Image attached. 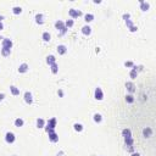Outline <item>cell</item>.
<instances>
[{
  "mask_svg": "<svg viewBox=\"0 0 156 156\" xmlns=\"http://www.w3.org/2000/svg\"><path fill=\"white\" fill-rule=\"evenodd\" d=\"M51 72H53L54 74H56L57 73V71H59V66H57V65L56 63H54V65H51Z\"/></svg>",
  "mask_w": 156,
  "mask_h": 156,
  "instance_id": "cell-29",
  "label": "cell"
},
{
  "mask_svg": "<svg viewBox=\"0 0 156 156\" xmlns=\"http://www.w3.org/2000/svg\"><path fill=\"white\" fill-rule=\"evenodd\" d=\"M129 18H131V15H129V14H124V15H123V20H124V21H127V20H129Z\"/></svg>",
  "mask_w": 156,
  "mask_h": 156,
  "instance_id": "cell-34",
  "label": "cell"
},
{
  "mask_svg": "<svg viewBox=\"0 0 156 156\" xmlns=\"http://www.w3.org/2000/svg\"><path fill=\"white\" fill-rule=\"evenodd\" d=\"M73 20H67L66 21V23H65V27H66V28H70V27H72V26H73Z\"/></svg>",
  "mask_w": 156,
  "mask_h": 156,
  "instance_id": "cell-30",
  "label": "cell"
},
{
  "mask_svg": "<svg viewBox=\"0 0 156 156\" xmlns=\"http://www.w3.org/2000/svg\"><path fill=\"white\" fill-rule=\"evenodd\" d=\"M4 29V24H3V22H0V31H3Z\"/></svg>",
  "mask_w": 156,
  "mask_h": 156,
  "instance_id": "cell-37",
  "label": "cell"
},
{
  "mask_svg": "<svg viewBox=\"0 0 156 156\" xmlns=\"http://www.w3.org/2000/svg\"><path fill=\"white\" fill-rule=\"evenodd\" d=\"M150 9V4L149 3H145V1H143V0H140V10L143 11H148Z\"/></svg>",
  "mask_w": 156,
  "mask_h": 156,
  "instance_id": "cell-8",
  "label": "cell"
},
{
  "mask_svg": "<svg viewBox=\"0 0 156 156\" xmlns=\"http://www.w3.org/2000/svg\"><path fill=\"white\" fill-rule=\"evenodd\" d=\"M129 31H131V32H137V31H138V27H135V26H133V27H131V28H129Z\"/></svg>",
  "mask_w": 156,
  "mask_h": 156,
  "instance_id": "cell-35",
  "label": "cell"
},
{
  "mask_svg": "<svg viewBox=\"0 0 156 156\" xmlns=\"http://www.w3.org/2000/svg\"><path fill=\"white\" fill-rule=\"evenodd\" d=\"M55 127H56V118H50L49 121H48V126L45 127V131H46V133L49 134V133H53V132H55Z\"/></svg>",
  "mask_w": 156,
  "mask_h": 156,
  "instance_id": "cell-1",
  "label": "cell"
},
{
  "mask_svg": "<svg viewBox=\"0 0 156 156\" xmlns=\"http://www.w3.org/2000/svg\"><path fill=\"white\" fill-rule=\"evenodd\" d=\"M122 134H123V137H124V138H131V137H132L131 129H128V128L123 129V131H122Z\"/></svg>",
  "mask_w": 156,
  "mask_h": 156,
  "instance_id": "cell-18",
  "label": "cell"
},
{
  "mask_svg": "<svg viewBox=\"0 0 156 156\" xmlns=\"http://www.w3.org/2000/svg\"><path fill=\"white\" fill-rule=\"evenodd\" d=\"M5 99V94L4 93H1V94H0V101H3Z\"/></svg>",
  "mask_w": 156,
  "mask_h": 156,
  "instance_id": "cell-36",
  "label": "cell"
},
{
  "mask_svg": "<svg viewBox=\"0 0 156 156\" xmlns=\"http://www.w3.org/2000/svg\"><path fill=\"white\" fill-rule=\"evenodd\" d=\"M57 53L60 54V55H65L67 53V48L65 46V45H59L57 46Z\"/></svg>",
  "mask_w": 156,
  "mask_h": 156,
  "instance_id": "cell-12",
  "label": "cell"
},
{
  "mask_svg": "<svg viewBox=\"0 0 156 156\" xmlns=\"http://www.w3.org/2000/svg\"><path fill=\"white\" fill-rule=\"evenodd\" d=\"M95 99L96 100H102L104 99V94H102L101 88H96L95 89Z\"/></svg>",
  "mask_w": 156,
  "mask_h": 156,
  "instance_id": "cell-6",
  "label": "cell"
},
{
  "mask_svg": "<svg viewBox=\"0 0 156 156\" xmlns=\"http://www.w3.org/2000/svg\"><path fill=\"white\" fill-rule=\"evenodd\" d=\"M131 156H140V155H139V154H138V152H133V154H132V155H131Z\"/></svg>",
  "mask_w": 156,
  "mask_h": 156,
  "instance_id": "cell-39",
  "label": "cell"
},
{
  "mask_svg": "<svg viewBox=\"0 0 156 156\" xmlns=\"http://www.w3.org/2000/svg\"><path fill=\"white\" fill-rule=\"evenodd\" d=\"M15 134L14 133H11V132H7L6 133V135H5V140H6V143H9V144H12V143L15 141Z\"/></svg>",
  "mask_w": 156,
  "mask_h": 156,
  "instance_id": "cell-3",
  "label": "cell"
},
{
  "mask_svg": "<svg viewBox=\"0 0 156 156\" xmlns=\"http://www.w3.org/2000/svg\"><path fill=\"white\" fill-rule=\"evenodd\" d=\"M126 26H127L128 28H131V27H133V22H132L131 20H127V21H126Z\"/></svg>",
  "mask_w": 156,
  "mask_h": 156,
  "instance_id": "cell-33",
  "label": "cell"
},
{
  "mask_svg": "<svg viewBox=\"0 0 156 156\" xmlns=\"http://www.w3.org/2000/svg\"><path fill=\"white\" fill-rule=\"evenodd\" d=\"M57 93H59V95H60V96H63V92H62V90H59Z\"/></svg>",
  "mask_w": 156,
  "mask_h": 156,
  "instance_id": "cell-38",
  "label": "cell"
},
{
  "mask_svg": "<svg viewBox=\"0 0 156 156\" xmlns=\"http://www.w3.org/2000/svg\"><path fill=\"white\" fill-rule=\"evenodd\" d=\"M10 54H11V49H7V48L1 49V55L3 56H10Z\"/></svg>",
  "mask_w": 156,
  "mask_h": 156,
  "instance_id": "cell-20",
  "label": "cell"
},
{
  "mask_svg": "<svg viewBox=\"0 0 156 156\" xmlns=\"http://www.w3.org/2000/svg\"><path fill=\"white\" fill-rule=\"evenodd\" d=\"M74 131H77V132H82L83 131V126L81 124V123H74Z\"/></svg>",
  "mask_w": 156,
  "mask_h": 156,
  "instance_id": "cell-25",
  "label": "cell"
},
{
  "mask_svg": "<svg viewBox=\"0 0 156 156\" xmlns=\"http://www.w3.org/2000/svg\"><path fill=\"white\" fill-rule=\"evenodd\" d=\"M55 27H56V29H59V31H62L63 28H65V23L62 22V21H56L55 22Z\"/></svg>",
  "mask_w": 156,
  "mask_h": 156,
  "instance_id": "cell-16",
  "label": "cell"
},
{
  "mask_svg": "<svg viewBox=\"0 0 156 156\" xmlns=\"http://www.w3.org/2000/svg\"><path fill=\"white\" fill-rule=\"evenodd\" d=\"M82 33L84 35H89L90 33H92V28H90L89 26H84V27H82Z\"/></svg>",
  "mask_w": 156,
  "mask_h": 156,
  "instance_id": "cell-17",
  "label": "cell"
},
{
  "mask_svg": "<svg viewBox=\"0 0 156 156\" xmlns=\"http://www.w3.org/2000/svg\"><path fill=\"white\" fill-rule=\"evenodd\" d=\"M3 20H4V16H0V22H1Z\"/></svg>",
  "mask_w": 156,
  "mask_h": 156,
  "instance_id": "cell-40",
  "label": "cell"
},
{
  "mask_svg": "<svg viewBox=\"0 0 156 156\" xmlns=\"http://www.w3.org/2000/svg\"><path fill=\"white\" fill-rule=\"evenodd\" d=\"M124 66H126V67H133L134 65H133L132 61H126V62H124Z\"/></svg>",
  "mask_w": 156,
  "mask_h": 156,
  "instance_id": "cell-32",
  "label": "cell"
},
{
  "mask_svg": "<svg viewBox=\"0 0 156 156\" xmlns=\"http://www.w3.org/2000/svg\"><path fill=\"white\" fill-rule=\"evenodd\" d=\"M44 124H45V122H44L43 118H38V120H37V127H38V128H43Z\"/></svg>",
  "mask_w": 156,
  "mask_h": 156,
  "instance_id": "cell-23",
  "label": "cell"
},
{
  "mask_svg": "<svg viewBox=\"0 0 156 156\" xmlns=\"http://www.w3.org/2000/svg\"><path fill=\"white\" fill-rule=\"evenodd\" d=\"M28 65L27 63H22V65H20V67H18V72L20 73H26V72H27L28 71Z\"/></svg>",
  "mask_w": 156,
  "mask_h": 156,
  "instance_id": "cell-10",
  "label": "cell"
},
{
  "mask_svg": "<svg viewBox=\"0 0 156 156\" xmlns=\"http://www.w3.org/2000/svg\"><path fill=\"white\" fill-rule=\"evenodd\" d=\"M68 14H70V16H71L72 18H78V17L82 15V12L78 11V10H76V9H70Z\"/></svg>",
  "mask_w": 156,
  "mask_h": 156,
  "instance_id": "cell-2",
  "label": "cell"
},
{
  "mask_svg": "<svg viewBox=\"0 0 156 156\" xmlns=\"http://www.w3.org/2000/svg\"><path fill=\"white\" fill-rule=\"evenodd\" d=\"M126 101H127L128 104H132V102L134 101V96H133V95H127V96H126Z\"/></svg>",
  "mask_w": 156,
  "mask_h": 156,
  "instance_id": "cell-31",
  "label": "cell"
},
{
  "mask_svg": "<svg viewBox=\"0 0 156 156\" xmlns=\"http://www.w3.org/2000/svg\"><path fill=\"white\" fill-rule=\"evenodd\" d=\"M94 121H95L96 123H100V122L102 121V117H101L100 113H95V115H94Z\"/></svg>",
  "mask_w": 156,
  "mask_h": 156,
  "instance_id": "cell-26",
  "label": "cell"
},
{
  "mask_svg": "<svg viewBox=\"0 0 156 156\" xmlns=\"http://www.w3.org/2000/svg\"><path fill=\"white\" fill-rule=\"evenodd\" d=\"M10 90H11V94L12 95H20V89L17 88V87H15V85H11L10 87Z\"/></svg>",
  "mask_w": 156,
  "mask_h": 156,
  "instance_id": "cell-15",
  "label": "cell"
},
{
  "mask_svg": "<svg viewBox=\"0 0 156 156\" xmlns=\"http://www.w3.org/2000/svg\"><path fill=\"white\" fill-rule=\"evenodd\" d=\"M124 141H126V145H127V146H132V145H133V139H132V137H131V138H124Z\"/></svg>",
  "mask_w": 156,
  "mask_h": 156,
  "instance_id": "cell-28",
  "label": "cell"
},
{
  "mask_svg": "<svg viewBox=\"0 0 156 156\" xmlns=\"http://www.w3.org/2000/svg\"><path fill=\"white\" fill-rule=\"evenodd\" d=\"M35 22H37L38 24H43V23H44V16H43L42 14H37V15H35Z\"/></svg>",
  "mask_w": 156,
  "mask_h": 156,
  "instance_id": "cell-13",
  "label": "cell"
},
{
  "mask_svg": "<svg viewBox=\"0 0 156 156\" xmlns=\"http://www.w3.org/2000/svg\"><path fill=\"white\" fill-rule=\"evenodd\" d=\"M24 101L27 102V104H29V105L33 102V96H32V94L29 92H26L24 93Z\"/></svg>",
  "mask_w": 156,
  "mask_h": 156,
  "instance_id": "cell-7",
  "label": "cell"
},
{
  "mask_svg": "<svg viewBox=\"0 0 156 156\" xmlns=\"http://www.w3.org/2000/svg\"><path fill=\"white\" fill-rule=\"evenodd\" d=\"M3 48H7L11 49L12 48V40L9 38H3Z\"/></svg>",
  "mask_w": 156,
  "mask_h": 156,
  "instance_id": "cell-5",
  "label": "cell"
},
{
  "mask_svg": "<svg viewBox=\"0 0 156 156\" xmlns=\"http://www.w3.org/2000/svg\"><path fill=\"white\" fill-rule=\"evenodd\" d=\"M12 12H14L15 15H20L21 12H22V7H20V6H15V7H12Z\"/></svg>",
  "mask_w": 156,
  "mask_h": 156,
  "instance_id": "cell-22",
  "label": "cell"
},
{
  "mask_svg": "<svg viewBox=\"0 0 156 156\" xmlns=\"http://www.w3.org/2000/svg\"><path fill=\"white\" fill-rule=\"evenodd\" d=\"M23 123H24V122H23V120H22V118H16V120H15V126H16V127H18V128H20V127H22V126H23Z\"/></svg>",
  "mask_w": 156,
  "mask_h": 156,
  "instance_id": "cell-24",
  "label": "cell"
},
{
  "mask_svg": "<svg viewBox=\"0 0 156 156\" xmlns=\"http://www.w3.org/2000/svg\"><path fill=\"white\" fill-rule=\"evenodd\" d=\"M138 71H141V66H140V67L133 66V68H132L131 73H129V76H131L132 79H135V78H137V76H138Z\"/></svg>",
  "mask_w": 156,
  "mask_h": 156,
  "instance_id": "cell-4",
  "label": "cell"
},
{
  "mask_svg": "<svg viewBox=\"0 0 156 156\" xmlns=\"http://www.w3.org/2000/svg\"><path fill=\"white\" fill-rule=\"evenodd\" d=\"M49 139L53 141V143H56V141H59V135L55 133V132H53V133H49Z\"/></svg>",
  "mask_w": 156,
  "mask_h": 156,
  "instance_id": "cell-14",
  "label": "cell"
},
{
  "mask_svg": "<svg viewBox=\"0 0 156 156\" xmlns=\"http://www.w3.org/2000/svg\"><path fill=\"white\" fill-rule=\"evenodd\" d=\"M126 88H127V90L129 93H134V90H135V87H134V84L132 82H127L126 83Z\"/></svg>",
  "mask_w": 156,
  "mask_h": 156,
  "instance_id": "cell-11",
  "label": "cell"
},
{
  "mask_svg": "<svg viewBox=\"0 0 156 156\" xmlns=\"http://www.w3.org/2000/svg\"><path fill=\"white\" fill-rule=\"evenodd\" d=\"M143 133H144V137L146 138H149V137H151V134H152V131H151V129L150 128H145L144 129V131H143Z\"/></svg>",
  "mask_w": 156,
  "mask_h": 156,
  "instance_id": "cell-21",
  "label": "cell"
},
{
  "mask_svg": "<svg viewBox=\"0 0 156 156\" xmlns=\"http://www.w3.org/2000/svg\"><path fill=\"white\" fill-rule=\"evenodd\" d=\"M50 38H51V37H50V33H49V32H44V33H43V40H44V42H49Z\"/></svg>",
  "mask_w": 156,
  "mask_h": 156,
  "instance_id": "cell-27",
  "label": "cell"
},
{
  "mask_svg": "<svg viewBox=\"0 0 156 156\" xmlns=\"http://www.w3.org/2000/svg\"><path fill=\"white\" fill-rule=\"evenodd\" d=\"M46 63L49 65V66H51V65L56 63V59H55V56H54V55H49V56L46 57Z\"/></svg>",
  "mask_w": 156,
  "mask_h": 156,
  "instance_id": "cell-9",
  "label": "cell"
},
{
  "mask_svg": "<svg viewBox=\"0 0 156 156\" xmlns=\"http://www.w3.org/2000/svg\"><path fill=\"white\" fill-rule=\"evenodd\" d=\"M93 20H94V15H93V14H87V15L84 16V21H85L87 23L92 22Z\"/></svg>",
  "mask_w": 156,
  "mask_h": 156,
  "instance_id": "cell-19",
  "label": "cell"
}]
</instances>
